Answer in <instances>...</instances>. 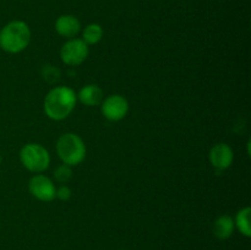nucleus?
<instances>
[{"instance_id": "1", "label": "nucleus", "mask_w": 251, "mask_h": 250, "mask_svg": "<svg viewBox=\"0 0 251 250\" xmlns=\"http://www.w3.org/2000/svg\"><path fill=\"white\" fill-rule=\"evenodd\" d=\"M76 100L77 96L70 87H55L46 96L44 112L51 120H63L71 114L76 105Z\"/></svg>"}, {"instance_id": "2", "label": "nucleus", "mask_w": 251, "mask_h": 250, "mask_svg": "<svg viewBox=\"0 0 251 250\" xmlns=\"http://www.w3.org/2000/svg\"><path fill=\"white\" fill-rule=\"evenodd\" d=\"M31 41V31L24 21H11L0 31V47L7 53H20Z\"/></svg>"}, {"instance_id": "3", "label": "nucleus", "mask_w": 251, "mask_h": 250, "mask_svg": "<svg viewBox=\"0 0 251 250\" xmlns=\"http://www.w3.org/2000/svg\"><path fill=\"white\" fill-rule=\"evenodd\" d=\"M56 152L64 164L77 166L86 157V145L78 135L68 132L58 139Z\"/></svg>"}, {"instance_id": "4", "label": "nucleus", "mask_w": 251, "mask_h": 250, "mask_svg": "<svg viewBox=\"0 0 251 250\" xmlns=\"http://www.w3.org/2000/svg\"><path fill=\"white\" fill-rule=\"evenodd\" d=\"M20 159L25 168L33 173L46 171L50 163V156L46 147L39 144H27L20 151Z\"/></svg>"}, {"instance_id": "5", "label": "nucleus", "mask_w": 251, "mask_h": 250, "mask_svg": "<svg viewBox=\"0 0 251 250\" xmlns=\"http://www.w3.org/2000/svg\"><path fill=\"white\" fill-rule=\"evenodd\" d=\"M60 56L66 65H80L87 59L88 46L82 39L71 38L61 47Z\"/></svg>"}, {"instance_id": "6", "label": "nucleus", "mask_w": 251, "mask_h": 250, "mask_svg": "<svg viewBox=\"0 0 251 250\" xmlns=\"http://www.w3.org/2000/svg\"><path fill=\"white\" fill-rule=\"evenodd\" d=\"M100 110L104 118H107L110 122H118L122 120L129 110V103L126 98L120 95L108 96L105 100H102Z\"/></svg>"}, {"instance_id": "7", "label": "nucleus", "mask_w": 251, "mask_h": 250, "mask_svg": "<svg viewBox=\"0 0 251 250\" xmlns=\"http://www.w3.org/2000/svg\"><path fill=\"white\" fill-rule=\"evenodd\" d=\"M28 189L32 196L41 201H51L55 199V185L48 176L42 174L32 176L28 183Z\"/></svg>"}, {"instance_id": "8", "label": "nucleus", "mask_w": 251, "mask_h": 250, "mask_svg": "<svg viewBox=\"0 0 251 250\" xmlns=\"http://www.w3.org/2000/svg\"><path fill=\"white\" fill-rule=\"evenodd\" d=\"M208 158H210L213 168L217 171V173H220V172L230 167V164L233 163V159H234V153H233V150L230 149L229 145L217 144L211 149Z\"/></svg>"}, {"instance_id": "9", "label": "nucleus", "mask_w": 251, "mask_h": 250, "mask_svg": "<svg viewBox=\"0 0 251 250\" xmlns=\"http://www.w3.org/2000/svg\"><path fill=\"white\" fill-rule=\"evenodd\" d=\"M80 21L73 15H63L55 21V31L64 38H74L80 32Z\"/></svg>"}, {"instance_id": "10", "label": "nucleus", "mask_w": 251, "mask_h": 250, "mask_svg": "<svg viewBox=\"0 0 251 250\" xmlns=\"http://www.w3.org/2000/svg\"><path fill=\"white\" fill-rule=\"evenodd\" d=\"M81 103L88 107L98 105L103 100V91L97 85H87L80 90L77 95Z\"/></svg>"}, {"instance_id": "11", "label": "nucleus", "mask_w": 251, "mask_h": 250, "mask_svg": "<svg viewBox=\"0 0 251 250\" xmlns=\"http://www.w3.org/2000/svg\"><path fill=\"white\" fill-rule=\"evenodd\" d=\"M234 220L230 216L223 215L220 216L213 223V234L221 240L228 239L234 232Z\"/></svg>"}, {"instance_id": "12", "label": "nucleus", "mask_w": 251, "mask_h": 250, "mask_svg": "<svg viewBox=\"0 0 251 250\" xmlns=\"http://www.w3.org/2000/svg\"><path fill=\"white\" fill-rule=\"evenodd\" d=\"M250 207H244L237 213L234 221V225L238 228L240 233L245 237L249 238L251 235V227H250Z\"/></svg>"}, {"instance_id": "13", "label": "nucleus", "mask_w": 251, "mask_h": 250, "mask_svg": "<svg viewBox=\"0 0 251 250\" xmlns=\"http://www.w3.org/2000/svg\"><path fill=\"white\" fill-rule=\"evenodd\" d=\"M103 37V28L98 24H91L83 29L82 32V41L87 46L91 44H97Z\"/></svg>"}, {"instance_id": "14", "label": "nucleus", "mask_w": 251, "mask_h": 250, "mask_svg": "<svg viewBox=\"0 0 251 250\" xmlns=\"http://www.w3.org/2000/svg\"><path fill=\"white\" fill-rule=\"evenodd\" d=\"M71 176H73V171H71V167L68 166V164H60V166L54 171V178H55V180L60 184L68 183L71 179Z\"/></svg>"}, {"instance_id": "15", "label": "nucleus", "mask_w": 251, "mask_h": 250, "mask_svg": "<svg viewBox=\"0 0 251 250\" xmlns=\"http://www.w3.org/2000/svg\"><path fill=\"white\" fill-rule=\"evenodd\" d=\"M55 198L60 199L61 201H68L71 198V190L68 185H61L60 188L56 189Z\"/></svg>"}, {"instance_id": "16", "label": "nucleus", "mask_w": 251, "mask_h": 250, "mask_svg": "<svg viewBox=\"0 0 251 250\" xmlns=\"http://www.w3.org/2000/svg\"><path fill=\"white\" fill-rule=\"evenodd\" d=\"M0 163H1V154H0Z\"/></svg>"}, {"instance_id": "17", "label": "nucleus", "mask_w": 251, "mask_h": 250, "mask_svg": "<svg viewBox=\"0 0 251 250\" xmlns=\"http://www.w3.org/2000/svg\"><path fill=\"white\" fill-rule=\"evenodd\" d=\"M122 250H124V249H122Z\"/></svg>"}]
</instances>
